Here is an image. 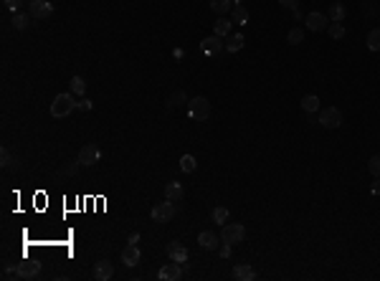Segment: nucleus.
<instances>
[{
	"instance_id": "obj_1",
	"label": "nucleus",
	"mask_w": 380,
	"mask_h": 281,
	"mask_svg": "<svg viewBox=\"0 0 380 281\" xmlns=\"http://www.w3.org/2000/svg\"><path fill=\"white\" fill-rule=\"evenodd\" d=\"M74 109H76V99L71 91H64V94H59L51 101V117H56V119H66Z\"/></svg>"
},
{
	"instance_id": "obj_2",
	"label": "nucleus",
	"mask_w": 380,
	"mask_h": 281,
	"mask_svg": "<svg viewBox=\"0 0 380 281\" xmlns=\"http://www.w3.org/2000/svg\"><path fill=\"white\" fill-rule=\"evenodd\" d=\"M188 114H190V119H195V122H208V117H211V101H208L206 96L190 99Z\"/></svg>"
},
{
	"instance_id": "obj_3",
	"label": "nucleus",
	"mask_w": 380,
	"mask_h": 281,
	"mask_svg": "<svg viewBox=\"0 0 380 281\" xmlns=\"http://www.w3.org/2000/svg\"><path fill=\"white\" fill-rule=\"evenodd\" d=\"M243 238H246V228H243V223H226V225L221 228V243L236 246V243H241Z\"/></svg>"
},
{
	"instance_id": "obj_4",
	"label": "nucleus",
	"mask_w": 380,
	"mask_h": 281,
	"mask_svg": "<svg viewBox=\"0 0 380 281\" xmlns=\"http://www.w3.org/2000/svg\"><path fill=\"white\" fill-rule=\"evenodd\" d=\"M319 124H322L324 130H337V127H342V112H340L337 107H324V109H319Z\"/></svg>"
},
{
	"instance_id": "obj_5",
	"label": "nucleus",
	"mask_w": 380,
	"mask_h": 281,
	"mask_svg": "<svg viewBox=\"0 0 380 281\" xmlns=\"http://www.w3.org/2000/svg\"><path fill=\"white\" fill-rule=\"evenodd\" d=\"M79 165L81 167H91V165H96L99 160H102V149L96 147V144H84L81 149H79Z\"/></svg>"
},
{
	"instance_id": "obj_6",
	"label": "nucleus",
	"mask_w": 380,
	"mask_h": 281,
	"mask_svg": "<svg viewBox=\"0 0 380 281\" xmlns=\"http://www.w3.org/2000/svg\"><path fill=\"white\" fill-rule=\"evenodd\" d=\"M175 203L172 200H167L165 198V203H157L155 208H152V220L155 223H170L172 218H175Z\"/></svg>"
},
{
	"instance_id": "obj_7",
	"label": "nucleus",
	"mask_w": 380,
	"mask_h": 281,
	"mask_svg": "<svg viewBox=\"0 0 380 281\" xmlns=\"http://www.w3.org/2000/svg\"><path fill=\"white\" fill-rule=\"evenodd\" d=\"M330 15H324V13H319V10H314V13H309L307 18H304V25L309 28V31H314V33H319V31H324V28H330Z\"/></svg>"
},
{
	"instance_id": "obj_8",
	"label": "nucleus",
	"mask_w": 380,
	"mask_h": 281,
	"mask_svg": "<svg viewBox=\"0 0 380 281\" xmlns=\"http://www.w3.org/2000/svg\"><path fill=\"white\" fill-rule=\"evenodd\" d=\"M28 13L36 18V20H46L51 13H54V5L48 0H28Z\"/></svg>"
},
{
	"instance_id": "obj_9",
	"label": "nucleus",
	"mask_w": 380,
	"mask_h": 281,
	"mask_svg": "<svg viewBox=\"0 0 380 281\" xmlns=\"http://www.w3.org/2000/svg\"><path fill=\"white\" fill-rule=\"evenodd\" d=\"M94 279L96 281H109L112 276H114V264L109 261V259H102V261H96L94 264Z\"/></svg>"
},
{
	"instance_id": "obj_10",
	"label": "nucleus",
	"mask_w": 380,
	"mask_h": 281,
	"mask_svg": "<svg viewBox=\"0 0 380 281\" xmlns=\"http://www.w3.org/2000/svg\"><path fill=\"white\" fill-rule=\"evenodd\" d=\"M140 259H142V251H140L137 243H130V246L122 251V264H124L127 269H135V266L140 264Z\"/></svg>"
},
{
	"instance_id": "obj_11",
	"label": "nucleus",
	"mask_w": 380,
	"mask_h": 281,
	"mask_svg": "<svg viewBox=\"0 0 380 281\" xmlns=\"http://www.w3.org/2000/svg\"><path fill=\"white\" fill-rule=\"evenodd\" d=\"M18 271H20V279H36L38 276V271H41V261L38 259H23L20 264H18Z\"/></svg>"
},
{
	"instance_id": "obj_12",
	"label": "nucleus",
	"mask_w": 380,
	"mask_h": 281,
	"mask_svg": "<svg viewBox=\"0 0 380 281\" xmlns=\"http://www.w3.org/2000/svg\"><path fill=\"white\" fill-rule=\"evenodd\" d=\"M180 276H183V266L178 261H170V264H165L157 271V279H162V281H178Z\"/></svg>"
},
{
	"instance_id": "obj_13",
	"label": "nucleus",
	"mask_w": 380,
	"mask_h": 281,
	"mask_svg": "<svg viewBox=\"0 0 380 281\" xmlns=\"http://www.w3.org/2000/svg\"><path fill=\"white\" fill-rule=\"evenodd\" d=\"M167 259L170 261H178V264H185L188 261V248L178 241H170L167 243Z\"/></svg>"
},
{
	"instance_id": "obj_14",
	"label": "nucleus",
	"mask_w": 380,
	"mask_h": 281,
	"mask_svg": "<svg viewBox=\"0 0 380 281\" xmlns=\"http://www.w3.org/2000/svg\"><path fill=\"white\" fill-rule=\"evenodd\" d=\"M198 246L200 248H206V251H218V236L213 233V231H200L198 233Z\"/></svg>"
},
{
	"instance_id": "obj_15",
	"label": "nucleus",
	"mask_w": 380,
	"mask_h": 281,
	"mask_svg": "<svg viewBox=\"0 0 380 281\" xmlns=\"http://www.w3.org/2000/svg\"><path fill=\"white\" fill-rule=\"evenodd\" d=\"M200 46H203V51H206L208 56H213V54H218L221 48H226L223 38H221V36H216V33H213V36H208V38H203V43H200Z\"/></svg>"
},
{
	"instance_id": "obj_16",
	"label": "nucleus",
	"mask_w": 380,
	"mask_h": 281,
	"mask_svg": "<svg viewBox=\"0 0 380 281\" xmlns=\"http://www.w3.org/2000/svg\"><path fill=\"white\" fill-rule=\"evenodd\" d=\"M183 195H185V190H183V185H180L178 180H172V183H167V185H165V198H167V200L180 203V200H183Z\"/></svg>"
},
{
	"instance_id": "obj_17",
	"label": "nucleus",
	"mask_w": 380,
	"mask_h": 281,
	"mask_svg": "<svg viewBox=\"0 0 380 281\" xmlns=\"http://www.w3.org/2000/svg\"><path fill=\"white\" fill-rule=\"evenodd\" d=\"M233 276L238 281H254L256 279V271H254L251 264H236L233 266Z\"/></svg>"
},
{
	"instance_id": "obj_18",
	"label": "nucleus",
	"mask_w": 380,
	"mask_h": 281,
	"mask_svg": "<svg viewBox=\"0 0 380 281\" xmlns=\"http://www.w3.org/2000/svg\"><path fill=\"white\" fill-rule=\"evenodd\" d=\"M243 46H246L243 33H231V36H226V51L228 54H238Z\"/></svg>"
},
{
	"instance_id": "obj_19",
	"label": "nucleus",
	"mask_w": 380,
	"mask_h": 281,
	"mask_svg": "<svg viewBox=\"0 0 380 281\" xmlns=\"http://www.w3.org/2000/svg\"><path fill=\"white\" fill-rule=\"evenodd\" d=\"M327 15H330V20H332V23H342V20H345V15H347V8H345L340 0H335V3L330 5Z\"/></svg>"
},
{
	"instance_id": "obj_20",
	"label": "nucleus",
	"mask_w": 380,
	"mask_h": 281,
	"mask_svg": "<svg viewBox=\"0 0 380 281\" xmlns=\"http://www.w3.org/2000/svg\"><path fill=\"white\" fill-rule=\"evenodd\" d=\"M299 107H302L307 114H314V112H319V96H317V94H307L302 101H299Z\"/></svg>"
},
{
	"instance_id": "obj_21",
	"label": "nucleus",
	"mask_w": 380,
	"mask_h": 281,
	"mask_svg": "<svg viewBox=\"0 0 380 281\" xmlns=\"http://www.w3.org/2000/svg\"><path fill=\"white\" fill-rule=\"evenodd\" d=\"M231 25H233V20H228V18H218V20L213 23V33H216V36H221V38H226V36H231Z\"/></svg>"
},
{
	"instance_id": "obj_22",
	"label": "nucleus",
	"mask_w": 380,
	"mask_h": 281,
	"mask_svg": "<svg viewBox=\"0 0 380 281\" xmlns=\"http://www.w3.org/2000/svg\"><path fill=\"white\" fill-rule=\"evenodd\" d=\"M31 13H13V28L15 31H26L28 25H31Z\"/></svg>"
},
{
	"instance_id": "obj_23",
	"label": "nucleus",
	"mask_w": 380,
	"mask_h": 281,
	"mask_svg": "<svg viewBox=\"0 0 380 281\" xmlns=\"http://www.w3.org/2000/svg\"><path fill=\"white\" fill-rule=\"evenodd\" d=\"M248 18H251V15H248V10H246L243 5H236V8H233V13H231V20H233V23H238V25H246V23H248Z\"/></svg>"
},
{
	"instance_id": "obj_24",
	"label": "nucleus",
	"mask_w": 380,
	"mask_h": 281,
	"mask_svg": "<svg viewBox=\"0 0 380 281\" xmlns=\"http://www.w3.org/2000/svg\"><path fill=\"white\" fill-rule=\"evenodd\" d=\"M195 167H198V160H195L193 155H183V157H180V170H183V172L190 175V172H195Z\"/></svg>"
},
{
	"instance_id": "obj_25",
	"label": "nucleus",
	"mask_w": 380,
	"mask_h": 281,
	"mask_svg": "<svg viewBox=\"0 0 380 281\" xmlns=\"http://www.w3.org/2000/svg\"><path fill=\"white\" fill-rule=\"evenodd\" d=\"M231 8H233V0H211V10L218 15H226Z\"/></svg>"
},
{
	"instance_id": "obj_26",
	"label": "nucleus",
	"mask_w": 380,
	"mask_h": 281,
	"mask_svg": "<svg viewBox=\"0 0 380 281\" xmlns=\"http://www.w3.org/2000/svg\"><path fill=\"white\" fill-rule=\"evenodd\" d=\"M69 84H71V94H74V96H84V94H86V81H84L81 76H74Z\"/></svg>"
},
{
	"instance_id": "obj_27",
	"label": "nucleus",
	"mask_w": 380,
	"mask_h": 281,
	"mask_svg": "<svg viewBox=\"0 0 380 281\" xmlns=\"http://www.w3.org/2000/svg\"><path fill=\"white\" fill-rule=\"evenodd\" d=\"M327 31H330V38H332V41H342V38H345V33H347L342 23H330V28H327Z\"/></svg>"
},
{
	"instance_id": "obj_28",
	"label": "nucleus",
	"mask_w": 380,
	"mask_h": 281,
	"mask_svg": "<svg viewBox=\"0 0 380 281\" xmlns=\"http://www.w3.org/2000/svg\"><path fill=\"white\" fill-rule=\"evenodd\" d=\"M287 41H289V46H299V43L304 41V31L299 28V25H297V28H292V31H289V36H287Z\"/></svg>"
},
{
	"instance_id": "obj_29",
	"label": "nucleus",
	"mask_w": 380,
	"mask_h": 281,
	"mask_svg": "<svg viewBox=\"0 0 380 281\" xmlns=\"http://www.w3.org/2000/svg\"><path fill=\"white\" fill-rule=\"evenodd\" d=\"M368 48L370 51H380V28H373L368 33Z\"/></svg>"
},
{
	"instance_id": "obj_30",
	"label": "nucleus",
	"mask_w": 380,
	"mask_h": 281,
	"mask_svg": "<svg viewBox=\"0 0 380 281\" xmlns=\"http://www.w3.org/2000/svg\"><path fill=\"white\" fill-rule=\"evenodd\" d=\"M211 220L213 223H221V225H226V220H228V208H213V213H211Z\"/></svg>"
},
{
	"instance_id": "obj_31",
	"label": "nucleus",
	"mask_w": 380,
	"mask_h": 281,
	"mask_svg": "<svg viewBox=\"0 0 380 281\" xmlns=\"http://www.w3.org/2000/svg\"><path fill=\"white\" fill-rule=\"evenodd\" d=\"M183 101H188V96H185V91H183V89H178L175 94H170V99H167V107L172 109V107H178V104H183Z\"/></svg>"
},
{
	"instance_id": "obj_32",
	"label": "nucleus",
	"mask_w": 380,
	"mask_h": 281,
	"mask_svg": "<svg viewBox=\"0 0 380 281\" xmlns=\"http://www.w3.org/2000/svg\"><path fill=\"white\" fill-rule=\"evenodd\" d=\"M0 160H3V167H10V170H18V160H13V157H10V152H8L5 147L0 149Z\"/></svg>"
},
{
	"instance_id": "obj_33",
	"label": "nucleus",
	"mask_w": 380,
	"mask_h": 281,
	"mask_svg": "<svg viewBox=\"0 0 380 281\" xmlns=\"http://www.w3.org/2000/svg\"><path fill=\"white\" fill-rule=\"evenodd\" d=\"M368 170L373 172V177H380V155H373L368 160Z\"/></svg>"
},
{
	"instance_id": "obj_34",
	"label": "nucleus",
	"mask_w": 380,
	"mask_h": 281,
	"mask_svg": "<svg viewBox=\"0 0 380 281\" xmlns=\"http://www.w3.org/2000/svg\"><path fill=\"white\" fill-rule=\"evenodd\" d=\"M20 5H23V0H5V8H8L10 13H18Z\"/></svg>"
},
{
	"instance_id": "obj_35",
	"label": "nucleus",
	"mask_w": 380,
	"mask_h": 281,
	"mask_svg": "<svg viewBox=\"0 0 380 281\" xmlns=\"http://www.w3.org/2000/svg\"><path fill=\"white\" fill-rule=\"evenodd\" d=\"M279 5L287 10H294V8H299V0H279Z\"/></svg>"
},
{
	"instance_id": "obj_36",
	"label": "nucleus",
	"mask_w": 380,
	"mask_h": 281,
	"mask_svg": "<svg viewBox=\"0 0 380 281\" xmlns=\"http://www.w3.org/2000/svg\"><path fill=\"white\" fill-rule=\"evenodd\" d=\"M221 256H223V259L231 256V243H223V246H221Z\"/></svg>"
},
{
	"instance_id": "obj_37",
	"label": "nucleus",
	"mask_w": 380,
	"mask_h": 281,
	"mask_svg": "<svg viewBox=\"0 0 380 281\" xmlns=\"http://www.w3.org/2000/svg\"><path fill=\"white\" fill-rule=\"evenodd\" d=\"M370 193H373V195H380V177H375V183H373Z\"/></svg>"
},
{
	"instance_id": "obj_38",
	"label": "nucleus",
	"mask_w": 380,
	"mask_h": 281,
	"mask_svg": "<svg viewBox=\"0 0 380 281\" xmlns=\"http://www.w3.org/2000/svg\"><path fill=\"white\" fill-rule=\"evenodd\" d=\"M292 13H294V20H304V18H307V15L302 13V8H294Z\"/></svg>"
},
{
	"instance_id": "obj_39",
	"label": "nucleus",
	"mask_w": 380,
	"mask_h": 281,
	"mask_svg": "<svg viewBox=\"0 0 380 281\" xmlns=\"http://www.w3.org/2000/svg\"><path fill=\"white\" fill-rule=\"evenodd\" d=\"M79 107H81L84 112H91V101H89V99H84V101H79Z\"/></svg>"
},
{
	"instance_id": "obj_40",
	"label": "nucleus",
	"mask_w": 380,
	"mask_h": 281,
	"mask_svg": "<svg viewBox=\"0 0 380 281\" xmlns=\"http://www.w3.org/2000/svg\"><path fill=\"white\" fill-rule=\"evenodd\" d=\"M127 243H140V233H130V238H127Z\"/></svg>"
},
{
	"instance_id": "obj_41",
	"label": "nucleus",
	"mask_w": 380,
	"mask_h": 281,
	"mask_svg": "<svg viewBox=\"0 0 380 281\" xmlns=\"http://www.w3.org/2000/svg\"><path fill=\"white\" fill-rule=\"evenodd\" d=\"M241 3H243V0H233V5H241Z\"/></svg>"
}]
</instances>
